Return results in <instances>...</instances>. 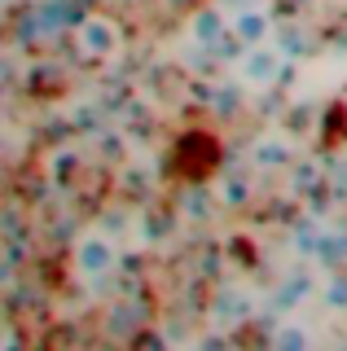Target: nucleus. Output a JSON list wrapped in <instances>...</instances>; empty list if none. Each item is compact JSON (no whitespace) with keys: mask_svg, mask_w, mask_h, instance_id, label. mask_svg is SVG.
I'll return each mask as SVG.
<instances>
[{"mask_svg":"<svg viewBox=\"0 0 347 351\" xmlns=\"http://www.w3.org/2000/svg\"><path fill=\"white\" fill-rule=\"evenodd\" d=\"M268 36H277L273 14H268V9L242 5V9L233 14V40H242V44H268Z\"/></svg>","mask_w":347,"mask_h":351,"instance_id":"obj_5","label":"nucleus"},{"mask_svg":"<svg viewBox=\"0 0 347 351\" xmlns=\"http://www.w3.org/2000/svg\"><path fill=\"white\" fill-rule=\"evenodd\" d=\"M224 36H233V18H224L220 9H198V14L189 18V40L202 44V49H215Z\"/></svg>","mask_w":347,"mask_h":351,"instance_id":"obj_6","label":"nucleus"},{"mask_svg":"<svg viewBox=\"0 0 347 351\" xmlns=\"http://www.w3.org/2000/svg\"><path fill=\"white\" fill-rule=\"evenodd\" d=\"M251 162H255L259 171H281V167H290V162H295V141H290V136H277V132L255 136Z\"/></svg>","mask_w":347,"mask_h":351,"instance_id":"obj_4","label":"nucleus"},{"mask_svg":"<svg viewBox=\"0 0 347 351\" xmlns=\"http://www.w3.org/2000/svg\"><path fill=\"white\" fill-rule=\"evenodd\" d=\"M343 5H347V0H343Z\"/></svg>","mask_w":347,"mask_h":351,"instance_id":"obj_13","label":"nucleus"},{"mask_svg":"<svg viewBox=\"0 0 347 351\" xmlns=\"http://www.w3.org/2000/svg\"><path fill=\"white\" fill-rule=\"evenodd\" d=\"M273 343L277 347H312V343H317V334L303 329V325H281L277 334H273Z\"/></svg>","mask_w":347,"mask_h":351,"instance_id":"obj_8","label":"nucleus"},{"mask_svg":"<svg viewBox=\"0 0 347 351\" xmlns=\"http://www.w3.org/2000/svg\"><path fill=\"white\" fill-rule=\"evenodd\" d=\"M286 71H290V58L277 49V44H242V58H237V84L273 88Z\"/></svg>","mask_w":347,"mask_h":351,"instance_id":"obj_1","label":"nucleus"},{"mask_svg":"<svg viewBox=\"0 0 347 351\" xmlns=\"http://www.w3.org/2000/svg\"><path fill=\"white\" fill-rule=\"evenodd\" d=\"M325 307L347 312V277H330V281H325Z\"/></svg>","mask_w":347,"mask_h":351,"instance_id":"obj_12","label":"nucleus"},{"mask_svg":"<svg viewBox=\"0 0 347 351\" xmlns=\"http://www.w3.org/2000/svg\"><path fill=\"white\" fill-rule=\"evenodd\" d=\"M220 193H224V206H242V202H251V184H246L242 176H229V180L220 184Z\"/></svg>","mask_w":347,"mask_h":351,"instance_id":"obj_9","label":"nucleus"},{"mask_svg":"<svg viewBox=\"0 0 347 351\" xmlns=\"http://www.w3.org/2000/svg\"><path fill=\"white\" fill-rule=\"evenodd\" d=\"M321 241H325V233H321L317 219H303V224L295 228V250H299V255H317Z\"/></svg>","mask_w":347,"mask_h":351,"instance_id":"obj_7","label":"nucleus"},{"mask_svg":"<svg viewBox=\"0 0 347 351\" xmlns=\"http://www.w3.org/2000/svg\"><path fill=\"white\" fill-rule=\"evenodd\" d=\"M277 49L286 53L290 62H295L299 53H303V31H299V27H281V31H277Z\"/></svg>","mask_w":347,"mask_h":351,"instance_id":"obj_11","label":"nucleus"},{"mask_svg":"<svg viewBox=\"0 0 347 351\" xmlns=\"http://www.w3.org/2000/svg\"><path fill=\"white\" fill-rule=\"evenodd\" d=\"M211 202H215V193L211 189H189L185 193V206H189V219H207V211H211Z\"/></svg>","mask_w":347,"mask_h":351,"instance_id":"obj_10","label":"nucleus"},{"mask_svg":"<svg viewBox=\"0 0 347 351\" xmlns=\"http://www.w3.org/2000/svg\"><path fill=\"white\" fill-rule=\"evenodd\" d=\"M115 263H119V246H115V237H106V233H88V237H80V246H75V272H80L84 281H101V277H110Z\"/></svg>","mask_w":347,"mask_h":351,"instance_id":"obj_3","label":"nucleus"},{"mask_svg":"<svg viewBox=\"0 0 347 351\" xmlns=\"http://www.w3.org/2000/svg\"><path fill=\"white\" fill-rule=\"evenodd\" d=\"M75 40H80L84 58H97V62L115 58V53L123 49V31H119V22L106 18V14H88L80 22V31H75Z\"/></svg>","mask_w":347,"mask_h":351,"instance_id":"obj_2","label":"nucleus"}]
</instances>
